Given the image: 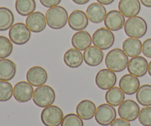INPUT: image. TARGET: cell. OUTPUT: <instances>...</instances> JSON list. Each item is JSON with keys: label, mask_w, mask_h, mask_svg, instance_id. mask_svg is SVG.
I'll return each mask as SVG.
<instances>
[{"label": "cell", "mask_w": 151, "mask_h": 126, "mask_svg": "<svg viewBox=\"0 0 151 126\" xmlns=\"http://www.w3.org/2000/svg\"><path fill=\"white\" fill-rule=\"evenodd\" d=\"M115 37L111 30L106 27H100L94 32L92 43L102 50H107L114 45Z\"/></svg>", "instance_id": "5"}, {"label": "cell", "mask_w": 151, "mask_h": 126, "mask_svg": "<svg viewBox=\"0 0 151 126\" xmlns=\"http://www.w3.org/2000/svg\"><path fill=\"white\" fill-rule=\"evenodd\" d=\"M68 24L69 27L73 30H83L88 25V19L86 13L80 10H74L69 16Z\"/></svg>", "instance_id": "15"}, {"label": "cell", "mask_w": 151, "mask_h": 126, "mask_svg": "<svg viewBox=\"0 0 151 126\" xmlns=\"http://www.w3.org/2000/svg\"><path fill=\"white\" fill-rule=\"evenodd\" d=\"M104 58L103 50L97 48L95 46H91L84 50V62L89 66H97L102 63Z\"/></svg>", "instance_id": "19"}, {"label": "cell", "mask_w": 151, "mask_h": 126, "mask_svg": "<svg viewBox=\"0 0 151 126\" xmlns=\"http://www.w3.org/2000/svg\"><path fill=\"white\" fill-rule=\"evenodd\" d=\"M63 117L61 109L54 105L44 108L41 114V122L45 126L60 125Z\"/></svg>", "instance_id": "7"}, {"label": "cell", "mask_w": 151, "mask_h": 126, "mask_svg": "<svg viewBox=\"0 0 151 126\" xmlns=\"http://www.w3.org/2000/svg\"><path fill=\"white\" fill-rule=\"evenodd\" d=\"M107 103L113 106H119L125 100V93L118 87H112L108 90L105 95Z\"/></svg>", "instance_id": "26"}, {"label": "cell", "mask_w": 151, "mask_h": 126, "mask_svg": "<svg viewBox=\"0 0 151 126\" xmlns=\"http://www.w3.org/2000/svg\"><path fill=\"white\" fill-rule=\"evenodd\" d=\"M142 4L147 7H151V0H140Z\"/></svg>", "instance_id": "39"}, {"label": "cell", "mask_w": 151, "mask_h": 126, "mask_svg": "<svg viewBox=\"0 0 151 126\" xmlns=\"http://www.w3.org/2000/svg\"><path fill=\"white\" fill-rule=\"evenodd\" d=\"M92 44V37L87 31L81 30L75 32L72 38V44L74 48L83 51L91 47Z\"/></svg>", "instance_id": "21"}, {"label": "cell", "mask_w": 151, "mask_h": 126, "mask_svg": "<svg viewBox=\"0 0 151 126\" xmlns=\"http://www.w3.org/2000/svg\"><path fill=\"white\" fill-rule=\"evenodd\" d=\"M96 108L94 102L89 100H83L80 102L76 107V114L84 120H89L95 115Z\"/></svg>", "instance_id": "22"}, {"label": "cell", "mask_w": 151, "mask_h": 126, "mask_svg": "<svg viewBox=\"0 0 151 126\" xmlns=\"http://www.w3.org/2000/svg\"><path fill=\"white\" fill-rule=\"evenodd\" d=\"M125 32L130 38H140L145 36L147 31V24L141 16L128 18L124 26Z\"/></svg>", "instance_id": "3"}, {"label": "cell", "mask_w": 151, "mask_h": 126, "mask_svg": "<svg viewBox=\"0 0 151 126\" xmlns=\"http://www.w3.org/2000/svg\"><path fill=\"white\" fill-rule=\"evenodd\" d=\"M100 4H103V5H109V4H112L114 1V0H97Z\"/></svg>", "instance_id": "37"}, {"label": "cell", "mask_w": 151, "mask_h": 126, "mask_svg": "<svg viewBox=\"0 0 151 126\" xmlns=\"http://www.w3.org/2000/svg\"><path fill=\"white\" fill-rule=\"evenodd\" d=\"M116 75L109 69H103L97 72L95 78L96 85L102 90H109L116 84Z\"/></svg>", "instance_id": "10"}, {"label": "cell", "mask_w": 151, "mask_h": 126, "mask_svg": "<svg viewBox=\"0 0 151 126\" xmlns=\"http://www.w3.org/2000/svg\"><path fill=\"white\" fill-rule=\"evenodd\" d=\"M128 56L122 50L115 48L108 53L106 56V66L114 72H121L128 66Z\"/></svg>", "instance_id": "1"}, {"label": "cell", "mask_w": 151, "mask_h": 126, "mask_svg": "<svg viewBox=\"0 0 151 126\" xmlns=\"http://www.w3.org/2000/svg\"><path fill=\"white\" fill-rule=\"evenodd\" d=\"M122 50L128 57L139 56L142 52V43L139 38H128L122 43Z\"/></svg>", "instance_id": "23"}, {"label": "cell", "mask_w": 151, "mask_h": 126, "mask_svg": "<svg viewBox=\"0 0 151 126\" xmlns=\"http://www.w3.org/2000/svg\"><path fill=\"white\" fill-rule=\"evenodd\" d=\"M32 100L37 106L46 108L53 104L55 100V92L50 86L42 85L35 89Z\"/></svg>", "instance_id": "4"}, {"label": "cell", "mask_w": 151, "mask_h": 126, "mask_svg": "<svg viewBox=\"0 0 151 126\" xmlns=\"http://www.w3.org/2000/svg\"><path fill=\"white\" fill-rule=\"evenodd\" d=\"M142 53L147 58H151V38H147L143 42Z\"/></svg>", "instance_id": "34"}, {"label": "cell", "mask_w": 151, "mask_h": 126, "mask_svg": "<svg viewBox=\"0 0 151 126\" xmlns=\"http://www.w3.org/2000/svg\"><path fill=\"white\" fill-rule=\"evenodd\" d=\"M119 86L125 94L133 95L139 89L140 81L137 77L131 74H126L119 80Z\"/></svg>", "instance_id": "17"}, {"label": "cell", "mask_w": 151, "mask_h": 126, "mask_svg": "<svg viewBox=\"0 0 151 126\" xmlns=\"http://www.w3.org/2000/svg\"><path fill=\"white\" fill-rule=\"evenodd\" d=\"M95 120L99 125L103 126L110 125L116 118L115 108L109 103H103L99 106L96 110Z\"/></svg>", "instance_id": "8"}, {"label": "cell", "mask_w": 151, "mask_h": 126, "mask_svg": "<svg viewBox=\"0 0 151 126\" xmlns=\"http://www.w3.org/2000/svg\"><path fill=\"white\" fill-rule=\"evenodd\" d=\"M14 23V15L9 8L0 7V31L10 29Z\"/></svg>", "instance_id": "28"}, {"label": "cell", "mask_w": 151, "mask_h": 126, "mask_svg": "<svg viewBox=\"0 0 151 126\" xmlns=\"http://www.w3.org/2000/svg\"><path fill=\"white\" fill-rule=\"evenodd\" d=\"M16 73V65L11 60L0 59V81H11Z\"/></svg>", "instance_id": "24"}, {"label": "cell", "mask_w": 151, "mask_h": 126, "mask_svg": "<svg viewBox=\"0 0 151 126\" xmlns=\"http://www.w3.org/2000/svg\"><path fill=\"white\" fill-rule=\"evenodd\" d=\"M45 16L47 25L53 30H60L64 27L69 19L67 10L59 5L49 8Z\"/></svg>", "instance_id": "2"}, {"label": "cell", "mask_w": 151, "mask_h": 126, "mask_svg": "<svg viewBox=\"0 0 151 126\" xmlns=\"http://www.w3.org/2000/svg\"><path fill=\"white\" fill-rule=\"evenodd\" d=\"M137 102L143 106H151V85L141 86L136 94Z\"/></svg>", "instance_id": "29"}, {"label": "cell", "mask_w": 151, "mask_h": 126, "mask_svg": "<svg viewBox=\"0 0 151 126\" xmlns=\"http://www.w3.org/2000/svg\"><path fill=\"white\" fill-rule=\"evenodd\" d=\"M39 1L44 7L50 8V7L58 5L61 0H39Z\"/></svg>", "instance_id": "35"}, {"label": "cell", "mask_w": 151, "mask_h": 126, "mask_svg": "<svg viewBox=\"0 0 151 126\" xmlns=\"http://www.w3.org/2000/svg\"><path fill=\"white\" fill-rule=\"evenodd\" d=\"M13 96V88L8 81H0V102H7Z\"/></svg>", "instance_id": "31"}, {"label": "cell", "mask_w": 151, "mask_h": 126, "mask_svg": "<svg viewBox=\"0 0 151 126\" xmlns=\"http://www.w3.org/2000/svg\"><path fill=\"white\" fill-rule=\"evenodd\" d=\"M140 108L137 103L132 100H124L118 108V114L119 117L128 122H133L138 118Z\"/></svg>", "instance_id": "9"}, {"label": "cell", "mask_w": 151, "mask_h": 126, "mask_svg": "<svg viewBox=\"0 0 151 126\" xmlns=\"http://www.w3.org/2000/svg\"><path fill=\"white\" fill-rule=\"evenodd\" d=\"M9 38L17 45H23L29 41L31 31L25 24L19 22L13 24L9 30Z\"/></svg>", "instance_id": "6"}, {"label": "cell", "mask_w": 151, "mask_h": 126, "mask_svg": "<svg viewBox=\"0 0 151 126\" xmlns=\"http://www.w3.org/2000/svg\"><path fill=\"white\" fill-rule=\"evenodd\" d=\"M138 119L143 126H151V106L142 108L140 110Z\"/></svg>", "instance_id": "33"}, {"label": "cell", "mask_w": 151, "mask_h": 126, "mask_svg": "<svg viewBox=\"0 0 151 126\" xmlns=\"http://www.w3.org/2000/svg\"><path fill=\"white\" fill-rule=\"evenodd\" d=\"M13 42L10 38L0 35V59L9 57L13 52Z\"/></svg>", "instance_id": "30"}, {"label": "cell", "mask_w": 151, "mask_h": 126, "mask_svg": "<svg viewBox=\"0 0 151 126\" xmlns=\"http://www.w3.org/2000/svg\"><path fill=\"white\" fill-rule=\"evenodd\" d=\"M15 7L19 15L22 16H28L35 12L36 3L35 0H16Z\"/></svg>", "instance_id": "27"}, {"label": "cell", "mask_w": 151, "mask_h": 126, "mask_svg": "<svg viewBox=\"0 0 151 126\" xmlns=\"http://www.w3.org/2000/svg\"><path fill=\"white\" fill-rule=\"evenodd\" d=\"M104 24L106 27L110 30H120L125 26V16L119 10H111L106 14L104 19Z\"/></svg>", "instance_id": "14"}, {"label": "cell", "mask_w": 151, "mask_h": 126, "mask_svg": "<svg viewBox=\"0 0 151 126\" xmlns=\"http://www.w3.org/2000/svg\"><path fill=\"white\" fill-rule=\"evenodd\" d=\"M34 89L32 86L26 81H20L14 86L13 97L19 103H27L32 98Z\"/></svg>", "instance_id": "11"}, {"label": "cell", "mask_w": 151, "mask_h": 126, "mask_svg": "<svg viewBox=\"0 0 151 126\" xmlns=\"http://www.w3.org/2000/svg\"><path fill=\"white\" fill-rule=\"evenodd\" d=\"M148 74L149 75H150V76L151 77V60H150V63H149V64H148Z\"/></svg>", "instance_id": "40"}, {"label": "cell", "mask_w": 151, "mask_h": 126, "mask_svg": "<svg viewBox=\"0 0 151 126\" xmlns=\"http://www.w3.org/2000/svg\"><path fill=\"white\" fill-rule=\"evenodd\" d=\"M86 15L88 20L94 24H99L103 22L106 18V9L103 4L99 2L90 4L86 9Z\"/></svg>", "instance_id": "18"}, {"label": "cell", "mask_w": 151, "mask_h": 126, "mask_svg": "<svg viewBox=\"0 0 151 126\" xmlns=\"http://www.w3.org/2000/svg\"><path fill=\"white\" fill-rule=\"evenodd\" d=\"M148 62L142 56H136L129 60L128 63V72L137 78L145 76L148 72Z\"/></svg>", "instance_id": "12"}, {"label": "cell", "mask_w": 151, "mask_h": 126, "mask_svg": "<svg viewBox=\"0 0 151 126\" xmlns=\"http://www.w3.org/2000/svg\"><path fill=\"white\" fill-rule=\"evenodd\" d=\"M27 81L32 86L38 87L44 85L48 79V75L45 69L39 66H35L29 69L26 75Z\"/></svg>", "instance_id": "13"}, {"label": "cell", "mask_w": 151, "mask_h": 126, "mask_svg": "<svg viewBox=\"0 0 151 126\" xmlns=\"http://www.w3.org/2000/svg\"><path fill=\"white\" fill-rule=\"evenodd\" d=\"M89 1L90 0H72V1H73V2H75V4H81V5L86 4V3H88Z\"/></svg>", "instance_id": "38"}, {"label": "cell", "mask_w": 151, "mask_h": 126, "mask_svg": "<svg viewBox=\"0 0 151 126\" xmlns=\"http://www.w3.org/2000/svg\"><path fill=\"white\" fill-rule=\"evenodd\" d=\"M119 11L125 17L131 18L137 16L141 10L139 0H120L118 4Z\"/></svg>", "instance_id": "20"}, {"label": "cell", "mask_w": 151, "mask_h": 126, "mask_svg": "<svg viewBox=\"0 0 151 126\" xmlns=\"http://www.w3.org/2000/svg\"><path fill=\"white\" fill-rule=\"evenodd\" d=\"M47 24L46 16L39 11L33 12L26 19V25L30 30L31 32L35 33L44 31Z\"/></svg>", "instance_id": "16"}, {"label": "cell", "mask_w": 151, "mask_h": 126, "mask_svg": "<svg viewBox=\"0 0 151 126\" xmlns=\"http://www.w3.org/2000/svg\"><path fill=\"white\" fill-rule=\"evenodd\" d=\"M60 126H84L83 120L77 114H68L63 117Z\"/></svg>", "instance_id": "32"}, {"label": "cell", "mask_w": 151, "mask_h": 126, "mask_svg": "<svg viewBox=\"0 0 151 126\" xmlns=\"http://www.w3.org/2000/svg\"><path fill=\"white\" fill-rule=\"evenodd\" d=\"M110 126H131L130 122L125 120L122 119V118H117L115 120Z\"/></svg>", "instance_id": "36"}, {"label": "cell", "mask_w": 151, "mask_h": 126, "mask_svg": "<svg viewBox=\"0 0 151 126\" xmlns=\"http://www.w3.org/2000/svg\"><path fill=\"white\" fill-rule=\"evenodd\" d=\"M63 61L68 67L78 68L84 61L83 54L75 48L69 49L63 55Z\"/></svg>", "instance_id": "25"}]
</instances>
